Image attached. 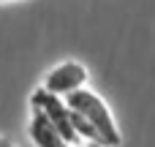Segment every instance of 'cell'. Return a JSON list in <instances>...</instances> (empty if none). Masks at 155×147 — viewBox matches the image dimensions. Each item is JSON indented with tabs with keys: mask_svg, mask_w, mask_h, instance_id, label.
I'll return each instance as SVG.
<instances>
[{
	"mask_svg": "<svg viewBox=\"0 0 155 147\" xmlns=\"http://www.w3.org/2000/svg\"><path fill=\"white\" fill-rule=\"evenodd\" d=\"M71 117H74V128L82 145H104V147H120L123 134L120 125L114 120L112 106L106 104V98L101 93H95L93 87H82L76 93H71L65 98Z\"/></svg>",
	"mask_w": 155,
	"mask_h": 147,
	"instance_id": "6da1fadb",
	"label": "cell"
},
{
	"mask_svg": "<svg viewBox=\"0 0 155 147\" xmlns=\"http://www.w3.org/2000/svg\"><path fill=\"white\" fill-rule=\"evenodd\" d=\"M87 82H90V71H87L84 63H79V60H60L57 65H52L44 74L38 87L52 93V95H57V98H68L71 93L87 87Z\"/></svg>",
	"mask_w": 155,
	"mask_h": 147,
	"instance_id": "7a4b0ae2",
	"label": "cell"
},
{
	"mask_svg": "<svg viewBox=\"0 0 155 147\" xmlns=\"http://www.w3.org/2000/svg\"><path fill=\"white\" fill-rule=\"evenodd\" d=\"M30 106L38 109V112H41V115H44V117H46V120L60 131V136H63L71 147H82L79 136H76L74 117H71V109H68L65 98H57V95H52V93L35 87V90L30 93Z\"/></svg>",
	"mask_w": 155,
	"mask_h": 147,
	"instance_id": "3957f363",
	"label": "cell"
},
{
	"mask_svg": "<svg viewBox=\"0 0 155 147\" xmlns=\"http://www.w3.org/2000/svg\"><path fill=\"white\" fill-rule=\"evenodd\" d=\"M27 139L33 147H71L60 136V131L33 106H30V117H27Z\"/></svg>",
	"mask_w": 155,
	"mask_h": 147,
	"instance_id": "277c9868",
	"label": "cell"
},
{
	"mask_svg": "<svg viewBox=\"0 0 155 147\" xmlns=\"http://www.w3.org/2000/svg\"><path fill=\"white\" fill-rule=\"evenodd\" d=\"M0 147H16V142H11L8 136H3V134H0Z\"/></svg>",
	"mask_w": 155,
	"mask_h": 147,
	"instance_id": "5b68a950",
	"label": "cell"
},
{
	"mask_svg": "<svg viewBox=\"0 0 155 147\" xmlns=\"http://www.w3.org/2000/svg\"><path fill=\"white\" fill-rule=\"evenodd\" d=\"M82 147H104V145H82Z\"/></svg>",
	"mask_w": 155,
	"mask_h": 147,
	"instance_id": "8992f818",
	"label": "cell"
},
{
	"mask_svg": "<svg viewBox=\"0 0 155 147\" xmlns=\"http://www.w3.org/2000/svg\"><path fill=\"white\" fill-rule=\"evenodd\" d=\"M0 3H19V0H0Z\"/></svg>",
	"mask_w": 155,
	"mask_h": 147,
	"instance_id": "52a82bcc",
	"label": "cell"
}]
</instances>
